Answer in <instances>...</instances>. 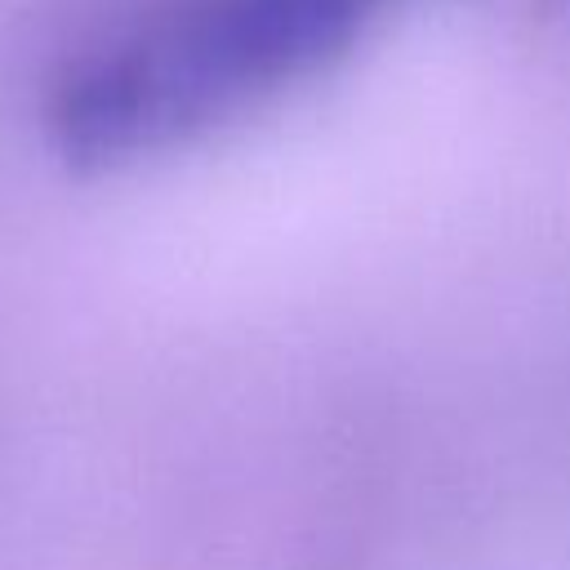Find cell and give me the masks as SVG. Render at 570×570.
<instances>
[{"label":"cell","instance_id":"6da1fadb","mask_svg":"<svg viewBox=\"0 0 570 570\" xmlns=\"http://www.w3.org/2000/svg\"><path fill=\"white\" fill-rule=\"evenodd\" d=\"M392 0H147L49 94V138L107 169L223 125L343 58Z\"/></svg>","mask_w":570,"mask_h":570}]
</instances>
